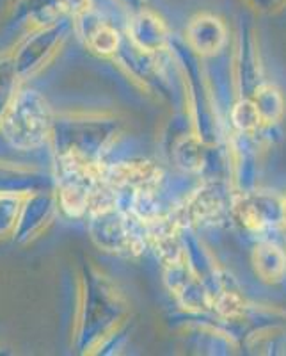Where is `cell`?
Here are the masks:
<instances>
[{
  "label": "cell",
  "mask_w": 286,
  "mask_h": 356,
  "mask_svg": "<svg viewBox=\"0 0 286 356\" xmlns=\"http://www.w3.org/2000/svg\"><path fill=\"white\" fill-rule=\"evenodd\" d=\"M50 118L47 104L31 88H18L0 116V138L11 148L27 154L47 141Z\"/></svg>",
  "instance_id": "cell-1"
},
{
  "label": "cell",
  "mask_w": 286,
  "mask_h": 356,
  "mask_svg": "<svg viewBox=\"0 0 286 356\" xmlns=\"http://www.w3.org/2000/svg\"><path fill=\"white\" fill-rule=\"evenodd\" d=\"M25 196L0 193V237L12 235L17 230Z\"/></svg>",
  "instance_id": "cell-2"
}]
</instances>
